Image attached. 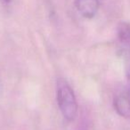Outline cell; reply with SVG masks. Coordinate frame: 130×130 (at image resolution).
<instances>
[{
  "mask_svg": "<svg viewBox=\"0 0 130 130\" xmlns=\"http://www.w3.org/2000/svg\"><path fill=\"white\" fill-rule=\"evenodd\" d=\"M126 77H127V80L130 83V64L127 67V70H126Z\"/></svg>",
  "mask_w": 130,
  "mask_h": 130,
  "instance_id": "obj_5",
  "label": "cell"
},
{
  "mask_svg": "<svg viewBox=\"0 0 130 130\" xmlns=\"http://www.w3.org/2000/svg\"><path fill=\"white\" fill-rule=\"evenodd\" d=\"M118 38L126 48L130 50V24L121 22L118 27Z\"/></svg>",
  "mask_w": 130,
  "mask_h": 130,
  "instance_id": "obj_4",
  "label": "cell"
},
{
  "mask_svg": "<svg viewBox=\"0 0 130 130\" xmlns=\"http://www.w3.org/2000/svg\"><path fill=\"white\" fill-rule=\"evenodd\" d=\"M76 6L81 15L91 19L96 14L100 7L99 0H76Z\"/></svg>",
  "mask_w": 130,
  "mask_h": 130,
  "instance_id": "obj_3",
  "label": "cell"
},
{
  "mask_svg": "<svg viewBox=\"0 0 130 130\" xmlns=\"http://www.w3.org/2000/svg\"><path fill=\"white\" fill-rule=\"evenodd\" d=\"M114 109L121 117L130 118V89L123 91L116 96Z\"/></svg>",
  "mask_w": 130,
  "mask_h": 130,
  "instance_id": "obj_2",
  "label": "cell"
},
{
  "mask_svg": "<svg viewBox=\"0 0 130 130\" xmlns=\"http://www.w3.org/2000/svg\"><path fill=\"white\" fill-rule=\"evenodd\" d=\"M56 98L58 106L64 119L69 121L74 120L78 112V103L72 88L63 78L57 80Z\"/></svg>",
  "mask_w": 130,
  "mask_h": 130,
  "instance_id": "obj_1",
  "label": "cell"
},
{
  "mask_svg": "<svg viewBox=\"0 0 130 130\" xmlns=\"http://www.w3.org/2000/svg\"><path fill=\"white\" fill-rule=\"evenodd\" d=\"M3 1H4V2H6V3H8V2H10L11 0H3Z\"/></svg>",
  "mask_w": 130,
  "mask_h": 130,
  "instance_id": "obj_6",
  "label": "cell"
}]
</instances>
